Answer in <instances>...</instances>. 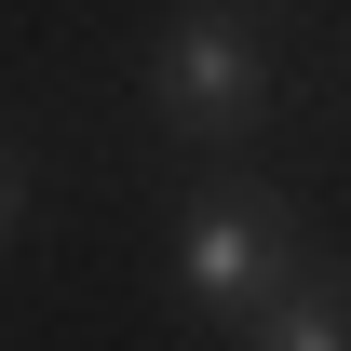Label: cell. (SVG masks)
Wrapping results in <instances>:
<instances>
[{
	"label": "cell",
	"mask_w": 351,
	"mask_h": 351,
	"mask_svg": "<svg viewBox=\"0 0 351 351\" xmlns=\"http://www.w3.org/2000/svg\"><path fill=\"white\" fill-rule=\"evenodd\" d=\"M243 351H351V270H324V257H311L298 284H284V298L243 324Z\"/></svg>",
	"instance_id": "obj_3"
},
{
	"label": "cell",
	"mask_w": 351,
	"mask_h": 351,
	"mask_svg": "<svg viewBox=\"0 0 351 351\" xmlns=\"http://www.w3.org/2000/svg\"><path fill=\"white\" fill-rule=\"evenodd\" d=\"M298 270H311V230H298L284 189H257V176H217V189L176 217V298L217 311V324H257Z\"/></svg>",
	"instance_id": "obj_1"
},
{
	"label": "cell",
	"mask_w": 351,
	"mask_h": 351,
	"mask_svg": "<svg viewBox=\"0 0 351 351\" xmlns=\"http://www.w3.org/2000/svg\"><path fill=\"white\" fill-rule=\"evenodd\" d=\"M149 95H162L176 135H243L270 108V54L243 14H176L162 41H149Z\"/></svg>",
	"instance_id": "obj_2"
},
{
	"label": "cell",
	"mask_w": 351,
	"mask_h": 351,
	"mask_svg": "<svg viewBox=\"0 0 351 351\" xmlns=\"http://www.w3.org/2000/svg\"><path fill=\"white\" fill-rule=\"evenodd\" d=\"M14 203H27V176H14V149H0V230H14Z\"/></svg>",
	"instance_id": "obj_4"
}]
</instances>
